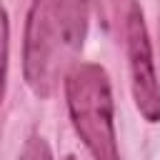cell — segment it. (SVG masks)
<instances>
[{
    "label": "cell",
    "instance_id": "6da1fadb",
    "mask_svg": "<svg viewBox=\"0 0 160 160\" xmlns=\"http://www.w3.org/2000/svg\"><path fill=\"white\" fill-rule=\"evenodd\" d=\"M90 22L88 0H32L25 28L22 68L30 90L48 98L75 65Z\"/></svg>",
    "mask_w": 160,
    "mask_h": 160
},
{
    "label": "cell",
    "instance_id": "7a4b0ae2",
    "mask_svg": "<svg viewBox=\"0 0 160 160\" xmlns=\"http://www.w3.org/2000/svg\"><path fill=\"white\" fill-rule=\"evenodd\" d=\"M65 98L75 132L95 160H120L108 72L95 62H75L65 75Z\"/></svg>",
    "mask_w": 160,
    "mask_h": 160
},
{
    "label": "cell",
    "instance_id": "3957f363",
    "mask_svg": "<svg viewBox=\"0 0 160 160\" xmlns=\"http://www.w3.org/2000/svg\"><path fill=\"white\" fill-rule=\"evenodd\" d=\"M125 45H128L135 105L148 122H158L160 120V82H158L155 62H152V45L148 38L142 10L132 0L125 12Z\"/></svg>",
    "mask_w": 160,
    "mask_h": 160
},
{
    "label": "cell",
    "instance_id": "277c9868",
    "mask_svg": "<svg viewBox=\"0 0 160 160\" xmlns=\"http://www.w3.org/2000/svg\"><path fill=\"white\" fill-rule=\"evenodd\" d=\"M18 160H52V152H50V145L42 138H30L22 145V152H20Z\"/></svg>",
    "mask_w": 160,
    "mask_h": 160
},
{
    "label": "cell",
    "instance_id": "5b68a950",
    "mask_svg": "<svg viewBox=\"0 0 160 160\" xmlns=\"http://www.w3.org/2000/svg\"><path fill=\"white\" fill-rule=\"evenodd\" d=\"M8 12L0 2V92H2V82H5V70H8Z\"/></svg>",
    "mask_w": 160,
    "mask_h": 160
},
{
    "label": "cell",
    "instance_id": "8992f818",
    "mask_svg": "<svg viewBox=\"0 0 160 160\" xmlns=\"http://www.w3.org/2000/svg\"><path fill=\"white\" fill-rule=\"evenodd\" d=\"M65 160H75V158H72V155H68V158H65Z\"/></svg>",
    "mask_w": 160,
    "mask_h": 160
}]
</instances>
